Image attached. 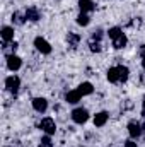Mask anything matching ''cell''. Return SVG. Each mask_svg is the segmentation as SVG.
<instances>
[{"mask_svg": "<svg viewBox=\"0 0 145 147\" xmlns=\"http://www.w3.org/2000/svg\"><path fill=\"white\" fill-rule=\"evenodd\" d=\"M38 127H39V130H41L43 134H46V135H55V134H56V121H55L51 116L41 118L39 123H38Z\"/></svg>", "mask_w": 145, "mask_h": 147, "instance_id": "obj_1", "label": "cell"}, {"mask_svg": "<svg viewBox=\"0 0 145 147\" xmlns=\"http://www.w3.org/2000/svg\"><path fill=\"white\" fill-rule=\"evenodd\" d=\"M3 86H5V89H7L10 94H14V96H15V94L19 92V89H21V77H19V75H15V74H12V75L5 77Z\"/></svg>", "mask_w": 145, "mask_h": 147, "instance_id": "obj_2", "label": "cell"}, {"mask_svg": "<svg viewBox=\"0 0 145 147\" xmlns=\"http://www.w3.org/2000/svg\"><path fill=\"white\" fill-rule=\"evenodd\" d=\"M70 118H72L73 123H77V125H84V123H87V120H89V111L85 110V108H82V106H77L75 110H72Z\"/></svg>", "mask_w": 145, "mask_h": 147, "instance_id": "obj_3", "label": "cell"}, {"mask_svg": "<svg viewBox=\"0 0 145 147\" xmlns=\"http://www.w3.org/2000/svg\"><path fill=\"white\" fill-rule=\"evenodd\" d=\"M33 45H34V48H36L41 55H50L51 50H53L51 45H50V41H48L46 38H43V36H36L34 41H33Z\"/></svg>", "mask_w": 145, "mask_h": 147, "instance_id": "obj_4", "label": "cell"}, {"mask_svg": "<svg viewBox=\"0 0 145 147\" xmlns=\"http://www.w3.org/2000/svg\"><path fill=\"white\" fill-rule=\"evenodd\" d=\"M126 130H128L130 139H133V140H135V139H140V137H142V134H144V130H142V123H140V121H137V120L128 121Z\"/></svg>", "mask_w": 145, "mask_h": 147, "instance_id": "obj_5", "label": "cell"}, {"mask_svg": "<svg viewBox=\"0 0 145 147\" xmlns=\"http://www.w3.org/2000/svg\"><path fill=\"white\" fill-rule=\"evenodd\" d=\"M31 105H33V110L36 111V113H39V115H44L48 111V99L46 98H41V96L33 98Z\"/></svg>", "mask_w": 145, "mask_h": 147, "instance_id": "obj_6", "label": "cell"}, {"mask_svg": "<svg viewBox=\"0 0 145 147\" xmlns=\"http://www.w3.org/2000/svg\"><path fill=\"white\" fill-rule=\"evenodd\" d=\"M5 63H7V69L10 72H17L22 67V58L17 55H9V57H5Z\"/></svg>", "mask_w": 145, "mask_h": 147, "instance_id": "obj_7", "label": "cell"}, {"mask_svg": "<svg viewBox=\"0 0 145 147\" xmlns=\"http://www.w3.org/2000/svg\"><path fill=\"white\" fill-rule=\"evenodd\" d=\"M24 14H26V19H28L29 22H38V21L41 19V10L38 9L36 5L28 7V9L24 10Z\"/></svg>", "mask_w": 145, "mask_h": 147, "instance_id": "obj_8", "label": "cell"}, {"mask_svg": "<svg viewBox=\"0 0 145 147\" xmlns=\"http://www.w3.org/2000/svg\"><path fill=\"white\" fill-rule=\"evenodd\" d=\"M109 120V113L108 111H97L94 115V127L96 128H103Z\"/></svg>", "mask_w": 145, "mask_h": 147, "instance_id": "obj_9", "label": "cell"}, {"mask_svg": "<svg viewBox=\"0 0 145 147\" xmlns=\"http://www.w3.org/2000/svg\"><path fill=\"white\" fill-rule=\"evenodd\" d=\"M77 5H79V10H80V12H85V14L96 10L94 0H77Z\"/></svg>", "mask_w": 145, "mask_h": 147, "instance_id": "obj_10", "label": "cell"}, {"mask_svg": "<svg viewBox=\"0 0 145 147\" xmlns=\"http://www.w3.org/2000/svg\"><path fill=\"white\" fill-rule=\"evenodd\" d=\"M77 91L82 94V98H85V96H91V94L94 92V86H92V82H89V80H84V82H80V84H79Z\"/></svg>", "mask_w": 145, "mask_h": 147, "instance_id": "obj_11", "label": "cell"}, {"mask_svg": "<svg viewBox=\"0 0 145 147\" xmlns=\"http://www.w3.org/2000/svg\"><path fill=\"white\" fill-rule=\"evenodd\" d=\"M0 36L3 41H14V36H15V29L14 26H2L0 29Z\"/></svg>", "mask_w": 145, "mask_h": 147, "instance_id": "obj_12", "label": "cell"}, {"mask_svg": "<svg viewBox=\"0 0 145 147\" xmlns=\"http://www.w3.org/2000/svg\"><path fill=\"white\" fill-rule=\"evenodd\" d=\"M65 101H67L68 105H79V103L82 101V94H80L77 89H73V91H68V92L65 94Z\"/></svg>", "mask_w": 145, "mask_h": 147, "instance_id": "obj_13", "label": "cell"}, {"mask_svg": "<svg viewBox=\"0 0 145 147\" xmlns=\"http://www.w3.org/2000/svg\"><path fill=\"white\" fill-rule=\"evenodd\" d=\"M17 46H19V45H17L15 41H3V45H2V51H3L5 57H9V55H15Z\"/></svg>", "mask_w": 145, "mask_h": 147, "instance_id": "obj_14", "label": "cell"}, {"mask_svg": "<svg viewBox=\"0 0 145 147\" xmlns=\"http://www.w3.org/2000/svg\"><path fill=\"white\" fill-rule=\"evenodd\" d=\"M106 79H108L111 84H119V70H118V65L116 67H109L108 72H106Z\"/></svg>", "mask_w": 145, "mask_h": 147, "instance_id": "obj_15", "label": "cell"}, {"mask_svg": "<svg viewBox=\"0 0 145 147\" xmlns=\"http://www.w3.org/2000/svg\"><path fill=\"white\" fill-rule=\"evenodd\" d=\"M10 21H12V24H14V26H24V22H26L28 19H26V14H24V12L15 10V12H12Z\"/></svg>", "mask_w": 145, "mask_h": 147, "instance_id": "obj_16", "label": "cell"}, {"mask_svg": "<svg viewBox=\"0 0 145 147\" xmlns=\"http://www.w3.org/2000/svg\"><path fill=\"white\" fill-rule=\"evenodd\" d=\"M126 45H128V38H126V34H125V33L113 39V48H114V50H123Z\"/></svg>", "mask_w": 145, "mask_h": 147, "instance_id": "obj_17", "label": "cell"}, {"mask_svg": "<svg viewBox=\"0 0 145 147\" xmlns=\"http://www.w3.org/2000/svg\"><path fill=\"white\" fill-rule=\"evenodd\" d=\"M80 34H77V33H73L70 31L68 34H67V43H68V46H72V48H77L79 46V43H80Z\"/></svg>", "mask_w": 145, "mask_h": 147, "instance_id": "obj_18", "label": "cell"}, {"mask_svg": "<svg viewBox=\"0 0 145 147\" xmlns=\"http://www.w3.org/2000/svg\"><path fill=\"white\" fill-rule=\"evenodd\" d=\"M77 24L79 26H82V28H85V26H89L91 24V16L89 14H85V12H79V16H77Z\"/></svg>", "mask_w": 145, "mask_h": 147, "instance_id": "obj_19", "label": "cell"}, {"mask_svg": "<svg viewBox=\"0 0 145 147\" xmlns=\"http://www.w3.org/2000/svg\"><path fill=\"white\" fill-rule=\"evenodd\" d=\"M118 70H119V84H125L130 79V69L126 65H118Z\"/></svg>", "mask_w": 145, "mask_h": 147, "instance_id": "obj_20", "label": "cell"}, {"mask_svg": "<svg viewBox=\"0 0 145 147\" xmlns=\"http://www.w3.org/2000/svg\"><path fill=\"white\" fill-rule=\"evenodd\" d=\"M89 50H91L92 53H101V51H103V45H101V41H94V39H91V41H89Z\"/></svg>", "mask_w": 145, "mask_h": 147, "instance_id": "obj_21", "label": "cell"}, {"mask_svg": "<svg viewBox=\"0 0 145 147\" xmlns=\"http://www.w3.org/2000/svg\"><path fill=\"white\" fill-rule=\"evenodd\" d=\"M119 34H123V29H121V28H118V26H113V28H109V29H108V36H109L111 41H113L114 38H118Z\"/></svg>", "mask_w": 145, "mask_h": 147, "instance_id": "obj_22", "label": "cell"}, {"mask_svg": "<svg viewBox=\"0 0 145 147\" xmlns=\"http://www.w3.org/2000/svg\"><path fill=\"white\" fill-rule=\"evenodd\" d=\"M39 147H53V140H51V135H43L39 139Z\"/></svg>", "mask_w": 145, "mask_h": 147, "instance_id": "obj_23", "label": "cell"}, {"mask_svg": "<svg viewBox=\"0 0 145 147\" xmlns=\"http://www.w3.org/2000/svg\"><path fill=\"white\" fill-rule=\"evenodd\" d=\"M103 36H104L103 29H101V28H96V29L92 31V34H91V39H94V41H101Z\"/></svg>", "mask_w": 145, "mask_h": 147, "instance_id": "obj_24", "label": "cell"}, {"mask_svg": "<svg viewBox=\"0 0 145 147\" xmlns=\"http://www.w3.org/2000/svg\"><path fill=\"white\" fill-rule=\"evenodd\" d=\"M123 147H138V146H137V142L133 139H128V140L123 142Z\"/></svg>", "mask_w": 145, "mask_h": 147, "instance_id": "obj_25", "label": "cell"}, {"mask_svg": "<svg viewBox=\"0 0 145 147\" xmlns=\"http://www.w3.org/2000/svg\"><path fill=\"white\" fill-rule=\"evenodd\" d=\"M142 115L145 116V98H144V101H142Z\"/></svg>", "mask_w": 145, "mask_h": 147, "instance_id": "obj_26", "label": "cell"}, {"mask_svg": "<svg viewBox=\"0 0 145 147\" xmlns=\"http://www.w3.org/2000/svg\"><path fill=\"white\" fill-rule=\"evenodd\" d=\"M142 69L145 70V53L142 55Z\"/></svg>", "mask_w": 145, "mask_h": 147, "instance_id": "obj_27", "label": "cell"}, {"mask_svg": "<svg viewBox=\"0 0 145 147\" xmlns=\"http://www.w3.org/2000/svg\"><path fill=\"white\" fill-rule=\"evenodd\" d=\"M140 80H142V84H145V72L140 75Z\"/></svg>", "mask_w": 145, "mask_h": 147, "instance_id": "obj_28", "label": "cell"}, {"mask_svg": "<svg viewBox=\"0 0 145 147\" xmlns=\"http://www.w3.org/2000/svg\"><path fill=\"white\" fill-rule=\"evenodd\" d=\"M142 130H144V134H145V121L142 123Z\"/></svg>", "mask_w": 145, "mask_h": 147, "instance_id": "obj_29", "label": "cell"}, {"mask_svg": "<svg viewBox=\"0 0 145 147\" xmlns=\"http://www.w3.org/2000/svg\"><path fill=\"white\" fill-rule=\"evenodd\" d=\"M80 147H87V146H80Z\"/></svg>", "mask_w": 145, "mask_h": 147, "instance_id": "obj_30", "label": "cell"}, {"mask_svg": "<svg viewBox=\"0 0 145 147\" xmlns=\"http://www.w3.org/2000/svg\"><path fill=\"white\" fill-rule=\"evenodd\" d=\"M5 147H12V146H5Z\"/></svg>", "mask_w": 145, "mask_h": 147, "instance_id": "obj_31", "label": "cell"}]
</instances>
